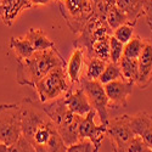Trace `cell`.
<instances>
[{
  "mask_svg": "<svg viewBox=\"0 0 152 152\" xmlns=\"http://www.w3.org/2000/svg\"><path fill=\"white\" fill-rule=\"evenodd\" d=\"M22 136V115L20 104L0 105V141L12 145Z\"/></svg>",
  "mask_w": 152,
  "mask_h": 152,
  "instance_id": "5b68a950",
  "label": "cell"
},
{
  "mask_svg": "<svg viewBox=\"0 0 152 152\" xmlns=\"http://www.w3.org/2000/svg\"><path fill=\"white\" fill-rule=\"evenodd\" d=\"M142 152H152V148H151V147H148V146H146V147H145V150H144Z\"/></svg>",
  "mask_w": 152,
  "mask_h": 152,
  "instance_id": "1f68e13d",
  "label": "cell"
},
{
  "mask_svg": "<svg viewBox=\"0 0 152 152\" xmlns=\"http://www.w3.org/2000/svg\"><path fill=\"white\" fill-rule=\"evenodd\" d=\"M34 89L40 104L50 102L66 96L72 89V84L69 83L66 73V66H58L51 69L44 78L37 83Z\"/></svg>",
  "mask_w": 152,
  "mask_h": 152,
  "instance_id": "3957f363",
  "label": "cell"
},
{
  "mask_svg": "<svg viewBox=\"0 0 152 152\" xmlns=\"http://www.w3.org/2000/svg\"><path fill=\"white\" fill-rule=\"evenodd\" d=\"M107 62L104 60H100L97 57H85V79L88 80H99L100 75L102 74Z\"/></svg>",
  "mask_w": 152,
  "mask_h": 152,
  "instance_id": "e0dca14e",
  "label": "cell"
},
{
  "mask_svg": "<svg viewBox=\"0 0 152 152\" xmlns=\"http://www.w3.org/2000/svg\"><path fill=\"white\" fill-rule=\"evenodd\" d=\"M134 85V83L125 79H117L105 84V91L108 97V108L111 107L117 110L125 107L130 95L133 94Z\"/></svg>",
  "mask_w": 152,
  "mask_h": 152,
  "instance_id": "9c48e42d",
  "label": "cell"
},
{
  "mask_svg": "<svg viewBox=\"0 0 152 152\" xmlns=\"http://www.w3.org/2000/svg\"><path fill=\"white\" fill-rule=\"evenodd\" d=\"M16 80L20 85L35 88L42 78L58 66H66V62L58 50L49 49L45 51H35L28 58H16Z\"/></svg>",
  "mask_w": 152,
  "mask_h": 152,
  "instance_id": "6da1fadb",
  "label": "cell"
},
{
  "mask_svg": "<svg viewBox=\"0 0 152 152\" xmlns=\"http://www.w3.org/2000/svg\"><path fill=\"white\" fill-rule=\"evenodd\" d=\"M96 116H97L96 112L93 110L86 116L82 117L79 121V125H78V134H79L80 140H83V139L90 140L94 145L95 152H99L101 145H102L104 139L106 137L107 125L101 124V123L96 125L95 123Z\"/></svg>",
  "mask_w": 152,
  "mask_h": 152,
  "instance_id": "ba28073f",
  "label": "cell"
},
{
  "mask_svg": "<svg viewBox=\"0 0 152 152\" xmlns=\"http://www.w3.org/2000/svg\"><path fill=\"white\" fill-rule=\"evenodd\" d=\"M106 21L108 23V26L111 27L112 31H115L116 28H118L122 24L125 23H129L128 22V17L124 12L117 6V5H113L106 14ZM130 24V23H129Z\"/></svg>",
  "mask_w": 152,
  "mask_h": 152,
  "instance_id": "44dd1931",
  "label": "cell"
},
{
  "mask_svg": "<svg viewBox=\"0 0 152 152\" xmlns=\"http://www.w3.org/2000/svg\"><path fill=\"white\" fill-rule=\"evenodd\" d=\"M85 95L89 99V102L93 110L96 112V115L100 119L101 124L107 125L108 118V97L105 91L104 84H101L99 80H88L82 78L80 85Z\"/></svg>",
  "mask_w": 152,
  "mask_h": 152,
  "instance_id": "8992f818",
  "label": "cell"
},
{
  "mask_svg": "<svg viewBox=\"0 0 152 152\" xmlns=\"http://www.w3.org/2000/svg\"><path fill=\"white\" fill-rule=\"evenodd\" d=\"M40 105L50 119L55 123L57 132L67 146L80 140L78 134V125L82 116L74 115L68 110L65 104V96Z\"/></svg>",
  "mask_w": 152,
  "mask_h": 152,
  "instance_id": "7a4b0ae2",
  "label": "cell"
},
{
  "mask_svg": "<svg viewBox=\"0 0 152 152\" xmlns=\"http://www.w3.org/2000/svg\"><path fill=\"white\" fill-rule=\"evenodd\" d=\"M117 79H124L123 74H122V71H121V67H119L118 63L108 61L105 69H104V72H102V74L100 75L99 82L105 85L107 83H111V82L117 80Z\"/></svg>",
  "mask_w": 152,
  "mask_h": 152,
  "instance_id": "7402d4cb",
  "label": "cell"
},
{
  "mask_svg": "<svg viewBox=\"0 0 152 152\" xmlns=\"http://www.w3.org/2000/svg\"><path fill=\"white\" fill-rule=\"evenodd\" d=\"M124 54V44L116 39L113 35L110 37V61L118 63Z\"/></svg>",
  "mask_w": 152,
  "mask_h": 152,
  "instance_id": "cb8c5ba5",
  "label": "cell"
},
{
  "mask_svg": "<svg viewBox=\"0 0 152 152\" xmlns=\"http://www.w3.org/2000/svg\"><path fill=\"white\" fill-rule=\"evenodd\" d=\"M139 65V75L135 85L145 90L152 83V42L146 40L144 50L137 58Z\"/></svg>",
  "mask_w": 152,
  "mask_h": 152,
  "instance_id": "8fae6325",
  "label": "cell"
},
{
  "mask_svg": "<svg viewBox=\"0 0 152 152\" xmlns=\"http://www.w3.org/2000/svg\"><path fill=\"white\" fill-rule=\"evenodd\" d=\"M142 3L144 0H116V5L126 15L128 22L133 26H135L137 21L144 17Z\"/></svg>",
  "mask_w": 152,
  "mask_h": 152,
  "instance_id": "5bb4252c",
  "label": "cell"
},
{
  "mask_svg": "<svg viewBox=\"0 0 152 152\" xmlns=\"http://www.w3.org/2000/svg\"><path fill=\"white\" fill-rule=\"evenodd\" d=\"M118 65L121 67L123 78L125 80H129L132 83H136L137 80V75H139V65H137V60L135 58H129L123 56L121 61L118 62Z\"/></svg>",
  "mask_w": 152,
  "mask_h": 152,
  "instance_id": "ac0fdd59",
  "label": "cell"
},
{
  "mask_svg": "<svg viewBox=\"0 0 152 152\" xmlns=\"http://www.w3.org/2000/svg\"><path fill=\"white\" fill-rule=\"evenodd\" d=\"M147 22V24H148V27H150V29H151V35H152V20H150V21H146ZM152 42V40H151Z\"/></svg>",
  "mask_w": 152,
  "mask_h": 152,
  "instance_id": "4dcf8cb0",
  "label": "cell"
},
{
  "mask_svg": "<svg viewBox=\"0 0 152 152\" xmlns=\"http://www.w3.org/2000/svg\"><path fill=\"white\" fill-rule=\"evenodd\" d=\"M24 37L29 40L35 51H45V50L56 48L55 43L40 28H29Z\"/></svg>",
  "mask_w": 152,
  "mask_h": 152,
  "instance_id": "9a60e30c",
  "label": "cell"
},
{
  "mask_svg": "<svg viewBox=\"0 0 152 152\" xmlns=\"http://www.w3.org/2000/svg\"><path fill=\"white\" fill-rule=\"evenodd\" d=\"M145 43H146V39H142L140 35L135 34L128 43L124 44V54H123V56L137 60L139 57H140L142 50H144Z\"/></svg>",
  "mask_w": 152,
  "mask_h": 152,
  "instance_id": "d6986e66",
  "label": "cell"
},
{
  "mask_svg": "<svg viewBox=\"0 0 152 152\" xmlns=\"http://www.w3.org/2000/svg\"><path fill=\"white\" fill-rule=\"evenodd\" d=\"M132 130L140 136L145 144L152 148V115L146 111H140L135 115H126Z\"/></svg>",
  "mask_w": 152,
  "mask_h": 152,
  "instance_id": "30bf717a",
  "label": "cell"
},
{
  "mask_svg": "<svg viewBox=\"0 0 152 152\" xmlns=\"http://www.w3.org/2000/svg\"><path fill=\"white\" fill-rule=\"evenodd\" d=\"M83 66H85V54L80 48H74L66 62V73L72 85H80Z\"/></svg>",
  "mask_w": 152,
  "mask_h": 152,
  "instance_id": "4fadbf2b",
  "label": "cell"
},
{
  "mask_svg": "<svg viewBox=\"0 0 152 152\" xmlns=\"http://www.w3.org/2000/svg\"><path fill=\"white\" fill-rule=\"evenodd\" d=\"M110 37H104L101 39H97L94 42L93 46H91V53L90 56L86 57V58H90V57H97L100 60H104L106 62L110 61Z\"/></svg>",
  "mask_w": 152,
  "mask_h": 152,
  "instance_id": "ffe728a7",
  "label": "cell"
},
{
  "mask_svg": "<svg viewBox=\"0 0 152 152\" xmlns=\"http://www.w3.org/2000/svg\"><path fill=\"white\" fill-rule=\"evenodd\" d=\"M0 152H9V145L0 141Z\"/></svg>",
  "mask_w": 152,
  "mask_h": 152,
  "instance_id": "f1b7e54d",
  "label": "cell"
},
{
  "mask_svg": "<svg viewBox=\"0 0 152 152\" xmlns=\"http://www.w3.org/2000/svg\"><path fill=\"white\" fill-rule=\"evenodd\" d=\"M51 0H31V3L33 6H45L48 4H50Z\"/></svg>",
  "mask_w": 152,
  "mask_h": 152,
  "instance_id": "83f0119b",
  "label": "cell"
},
{
  "mask_svg": "<svg viewBox=\"0 0 152 152\" xmlns=\"http://www.w3.org/2000/svg\"><path fill=\"white\" fill-rule=\"evenodd\" d=\"M142 11H144V18L146 21L152 20V0H144Z\"/></svg>",
  "mask_w": 152,
  "mask_h": 152,
  "instance_id": "4316f807",
  "label": "cell"
},
{
  "mask_svg": "<svg viewBox=\"0 0 152 152\" xmlns=\"http://www.w3.org/2000/svg\"><path fill=\"white\" fill-rule=\"evenodd\" d=\"M65 104L68 107L71 112L78 116H86L90 111H93V107L89 102V99L85 95L82 86H78L75 89H72L67 93L65 96Z\"/></svg>",
  "mask_w": 152,
  "mask_h": 152,
  "instance_id": "7c38bea8",
  "label": "cell"
},
{
  "mask_svg": "<svg viewBox=\"0 0 152 152\" xmlns=\"http://www.w3.org/2000/svg\"><path fill=\"white\" fill-rule=\"evenodd\" d=\"M9 48L15 53L16 58H28L35 53L26 37H11L9 40Z\"/></svg>",
  "mask_w": 152,
  "mask_h": 152,
  "instance_id": "2e32d148",
  "label": "cell"
},
{
  "mask_svg": "<svg viewBox=\"0 0 152 152\" xmlns=\"http://www.w3.org/2000/svg\"><path fill=\"white\" fill-rule=\"evenodd\" d=\"M67 152H95V148L90 140L83 139L67 146Z\"/></svg>",
  "mask_w": 152,
  "mask_h": 152,
  "instance_id": "484cf974",
  "label": "cell"
},
{
  "mask_svg": "<svg viewBox=\"0 0 152 152\" xmlns=\"http://www.w3.org/2000/svg\"><path fill=\"white\" fill-rule=\"evenodd\" d=\"M58 9L69 29L77 35L83 31L95 11L91 0H63L58 3Z\"/></svg>",
  "mask_w": 152,
  "mask_h": 152,
  "instance_id": "277c9868",
  "label": "cell"
},
{
  "mask_svg": "<svg viewBox=\"0 0 152 152\" xmlns=\"http://www.w3.org/2000/svg\"><path fill=\"white\" fill-rule=\"evenodd\" d=\"M54 1H56V3L58 4V3H62V1H63V0H54Z\"/></svg>",
  "mask_w": 152,
  "mask_h": 152,
  "instance_id": "d6a6232c",
  "label": "cell"
},
{
  "mask_svg": "<svg viewBox=\"0 0 152 152\" xmlns=\"http://www.w3.org/2000/svg\"><path fill=\"white\" fill-rule=\"evenodd\" d=\"M106 136L110 139L113 146V152H123L128 142L135 136L129 125L126 115H122L108 121Z\"/></svg>",
  "mask_w": 152,
  "mask_h": 152,
  "instance_id": "52a82bcc",
  "label": "cell"
},
{
  "mask_svg": "<svg viewBox=\"0 0 152 152\" xmlns=\"http://www.w3.org/2000/svg\"><path fill=\"white\" fill-rule=\"evenodd\" d=\"M134 27L133 24H129V23H125V24H122L118 28H116L113 31V37L118 39L121 43L123 44H126L135 35V31H134Z\"/></svg>",
  "mask_w": 152,
  "mask_h": 152,
  "instance_id": "603a6c76",
  "label": "cell"
},
{
  "mask_svg": "<svg viewBox=\"0 0 152 152\" xmlns=\"http://www.w3.org/2000/svg\"><path fill=\"white\" fill-rule=\"evenodd\" d=\"M102 1H104V0H91V3L94 4V6H99V5H101V4H102Z\"/></svg>",
  "mask_w": 152,
  "mask_h": 152,
  "instance_id": "f546056e",
  "label": "cell"
},
{
  "mask_svg": "<svg viewBox=\"0 0 152 152\" xmlns=\"http://www.w3.org/2000/svg\"><path fill=\"white\" fill-rule=\"evenodd\" d=\"M9 152H37L34 145L23 135L16 142L9 146Z\"/></svg>",
  "mask_w": 152,
  "mask_h": 152,
  "instance_id": "d4e9b609",
  "label": "cell"
}]
</instances>
